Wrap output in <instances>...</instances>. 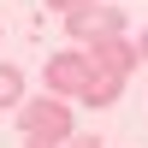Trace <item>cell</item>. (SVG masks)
Masks as SVG:
<instances>
[{
	"mask_svg": "<svg viewBox=\"0 0 148 148\" xmlns=\"http://www.w3.org/2000/svg\"><path fill=\"white\" fill-rule=\"evenodd\" d=\"M119 95H125V77H113V71H89V89H83L77 101H89V107H113Z\"/></svg>",
	"mask_w": 148,
	"mask_h": 148,
	"instance_id": "5",
	"label": "cell"
},
{
	"mask_svg": "<svg viewBox=\"0 0 148 148\" xmlns=\"http://www.w3.org/2000/svg\"><path fill=\"white\" fill-rule=\"evenodd\" d=\"M136 59H148V30H142V42H136Z\"/></svg>",
	"mask_w": 148,
	"mask_h": 148,
	"instance_id": "9",
	"label": "cell"
},
{
	"mask_svg": "<svg viewBox=\"0 0 148 148\" xmlns=\"http://www.w3.org/2000/svg\"><path fill=\"white\" fill-rule=\"evenodd\" d=\"M18 101H24V71L0 59V107H18Z\"/></svg>",
	"mask_w": 148,
	"mask_h": 148,
	"instance_id": "6",
	"label": "cell"
},
{
	"mask_svg": "<svg viewBox=\"0 0 148 148\" xmlns=\"http://www.w3.org/2000/svg\"><path fill=\"white\" fill-rule=\"evenodd\" d=\"M89 59H83V47H71V53H53V59H47V65H42V83H47V89H53V95H83V89H89Z\"/></svg>",
	"mask_w": 148,
	"mask_h": 148,
	"instance_id": "3",
	"label": "cell"
},
{
	"mask_svg": "<svg viewBox=\"0 0 148 148\" xmlns=\"http://www.w3.org/2000/svg\"><path fill=\"white\" fill-rule=\"evenodd\" d=\"M47 6H59V12H77V6H95V0H47Z\"/></svg>",
	"mask_w": 148,
	"mask_h": 148,
	"instance_id": "7",
	"label": "cell"
},
{
	"mask_svg": "<svg viewBox=\"0 0 148 148\" xmlns=\"http://www.w3.org/2000/svg\"><path fill=\"white\" fill-rule=\"evenodd\" d=\"M18 130L36 148H59L71 136V113H65V101H18Z\"/></svg>",
	"mask_w": 148,
	"mask_h": 148,
	"instance_id": "1",
	"label": "cell"
},
{
	"mask_svg": "<svg viewBox=\"0 0 148 148\" xmlns=\"http://www.w3.org/2000/svg\"><path fill=\"white\" fill-rule=\"evenodd\" d=\"M71 148H107V142H101V136H77Z\"/></svg>",
	"mask_w": 148,
	"mask_h": 148,
	"instance_id": "8",
	"label": "cell"
},
{
	"mask_svg": "<svg viewBox=\"0 0 148 148\" xmlns=\"http://www.w3.org/2000/svg\"><path fill=\"white\" fill-rule=\"evenodd\" d=\"M65 30H71V42H77V47H89V42H107V36H125V12L95 0V6L65 12Z\"/></svg>",
	"mask_w": 148,
	"mask_h": 148,
	"instance_id": "2",
	"label": "cell"
},
{
	"mask_svg": "<svg viewBox=\"0 0 148 148\" xmlns=\"http://www.w3.org/2000/svg\"><path fill=\"white\" fill-rule=\"evenodd\" d=\"M83 59H89L95 71H113V77H130V65H136V47H130L125 36H107V42H89V47H83Z\"/></svg>",
	"mask_w": 148,
	"mask_h": 148,
	"instance_id": "4",
	"label": "cell"
}]
</instances>
